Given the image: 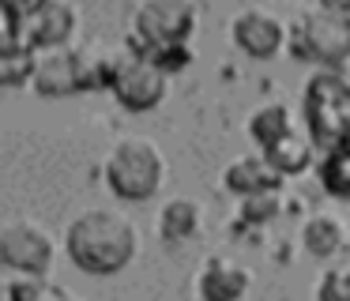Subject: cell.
<instances>
[{
	"mask_svg": "<svg viewBox=\"0 0 350 301\" xmlns=\"http://www.w3.org/2000/svg\"><path fill=\"white\" fill-rule=\"evenodd\" d=\"M245 290H249V271L234 256L215 252L200 263L196 293L204 301H237V298H245Z\"/></svg>",
	"mask_w": 350,
	"mask_h": 301,
	"instance_id": "cell-11",
	"label": "cell"
},
{
	"mask_svg": "<svg viewBox=\"0 0 350 301\" xmlns=\"http://www.w3.org/2000/svg\"><path fill=\"white\" fill-rule=\"evenodd\" d=\"M317 298L320 301H350V267L327 271L317 286Z\"/></svg>",
	"mask_w": 350,
	"mask_h": 301,
	"instance_id": "cell-22",
	"label": "cell"
},
{
	"mask_svg": "<svg viewBox=\"0 0 350 301\" xmlns=\"http://www.w3.org/2000/svg\"><path fill=\"white\" fill-rule=\"evenodd\" d=\"M0 263L23 275H46L53 263V237L34 218H12L0 226Z\"/></svg>",
	"mask_w": 350,
	"mask_h": 301,
	"instance_id": "cell-7",
	"label": "cell"
},
{
	"mask_svg": "<svg viewBox=\"0 0 350 301\" xmlns=\"http://www.w3.org/2000/svg\"><path fill=\"white\" fill-rule=\"evenodd\" d=\"M301 109L317 150H332L350 143V83L339 72L324 68L320 75H312L305 83Z\"/></svg>",
	"mask_w": 350,
	"mask_h": 301,
	"instance_id": "cell-3",
	"label": "cell"
},
{
	"mask_svg": "<svg viewBox=\"0 0 350 301\" xmlns=\"http://www.w3.org/2000/svg\"><path fill=\"white\" fill-rule=\"evenodd\" d=\"M31 87L46 98H64V94H79L87 90V64H83V49L64 45H46L34 49V75Z\"/></svg>",
	"mask_w": 350,
	"mask_h": 301,
	"instance_id": "cell-8",
	"label": "cell"
},
{
	"mask_svg": "<svg viewBox=\"0 0 350 301\" xmlns=\"http://www.w3.org/2000/svg\"><path fill=\"white\" fill-rule=\"evenodd\" d=\"M12 4H16L19 12H23V8H34V4H42V0H12Z\"/></svg>",
	"mask_w": 350,
	"mask_h": 301,
	"instance_id": "cell-25",
	"label": "cell"
},
{
	"mask_svg": "<svg viewBox=\"0 0 350 301\" xmlns=\"http://www.w3.org/2000/svg\"><path fill=\"white\" fill-rule=\"evenodd\" d=\"M72 30H76V12L64 0H42L34 8H23V15H19V45H27V49L64 45Z\"/></svg>",
	"mask_w": 350,
	"mask_h": 301,
	"instance_id": "cell-9",
	"label": "cell"
},
{
	"mask_svg": "<svg viewBox=\"0 0 350 301\" xmlns=\"http://www.w3.org/2000/svg\"><path fill=\"white\" fill-rule=\"evenodd\" d=\"M290 49L297 60L339 68L342 60H350V12L320 4L317 12L301 15L290 30Z\"/></svg>",
	"mask_w": 350,
	"mask_h": 301,
	"instance_id": "cell-4",
	"label": "cell"
},
{
	"mask_svg": "<svg viewBox=\"0 0 350 301\" xmlns=\"http://www.w3.org/2000/svg\"><path fill=\"white\" fill-rule=\"evenodd\" d=\"M64 245H68V256L79 271H87V275H117L136 256L139 233L132 226V218H124L121 211L94 207V211H83L68 226Z\"/></svg>",
	"mask_w": 350,
	"mask_h": 301,
	"instance_id": "cell-1",
	"label": "cell"
},
{
	"mask_svg": "<svg viewBox=\"0 0 350 301\" xmlns=\"http://www.w3.org/2000/svg\"><path fill=\"white\" fill-rule=\"evenodd\" d=\"M226 188L234 196H249V192H264V188H282V173L271 166V158L260 150V155H245L237 162L226 166L222 173Z\"/></svg>",
	"mask_w": 350,
	"mask_h": 301,
	"instance_id": "cell-12",
	"label": "cell"
},
{
	"mask_svg": "<svg viewBox=\"0 0 350 301\" xmlns=\"http://www.w3.org/2000/svg\"><path fill=\"white\" fill-rule=\"evenodd\" d=\"M196 27L192 0H144L132 19V49H147L159 42H189Z\"/></svg>",
	"mask_w": 350,
	"mask_h": 301,
	"instance_id": "cell-6",
	"label": "cell"
},
{
	"mask_svg": "<svg viewBox=\"0 0 350 301\" xmlns=\"http://www.w3.org/2000/svg\"><path fill=\"white\" fill-rule=\"evenodd\" d=\"M166 79H170V72H162L147 53L124 49V53H117V60H113L109 90H113V98L124 109L144 113V109H154V105L166 98Z\"/></svg>",
	"mask_w": 350,
	"mask_h": 301,
	"instance_id": "cell-5",
	"label": "cell"
},
{
	"mask_svg": "<svg viewBox=\"0 0 350 301\" xmlns=\"http://www.w3.org/2000/svg\"><path fill=\"white\" fill-rule=\"evenodd\" d=\"M324 8H335V12H350V0H320Z\"/></svg>",
	"mask_w": 350,
	"mask_h": 301,
	"instance_id": "cell-24",
	"label": "cell"
},
{
	"mask_svg": "<svg viewBox=\"0 0 350 301\" xmlns=\"http://www.w3.org/2000/svg\"><path fill=\"white\" fill-rule=\"evenodd\" d=\"M8 293H12V298H27V301H61V298H68V290L57 286V283H49L46 275L19 278V283L8 286Z\"/></svg>",
	"mask_w": 350,
	"mask_h": 301,
	"instance_id": "cell-21",
	"label": "cell"
},
{
	"mask_svg": "<svg viewBox=\"0 0 350 301\" xmlns=\"http://www.w3.org/2000/svg\"><path fill=\"white\" fill-rule=\"evenodd\" d=\"M200 218H204V211H200L196 200H189V196L166 200V203H162V211H159V233H162V241H170V245L189 241L192 233L200 230Z\"/></svg>",
	"mask_w": 350,
	"mask_h": 301,
	"instance_id": "cell-14",
	"label": "cell"
},
{
	"mask_svg": "<svg viewBox=\"0 0 350 301\" xmlns=\"http://www.w3.org/2000/svg\"><path fill=\"white\" fill-rule=\"evenodd\" d=\"M139 53H147V57H151L154 64L162 68V72H170V75L192 64V45H189V42H159V45H147V49H139Z\"/></svg>",
	"mask_w": 350,
	"mask_h": 301,
	"instance_id": "cell-20",
	"label": "cell"
},
{
	"mask_svg": "<svg viewBox=\"0 0 350 301\" xmlns=\"http://www.w3.org/2000/svg\"><path fill=\"white\" fill-rule=\"evenodd\" d=\"M230 34H234V45L245 53V57L267 60L286 45L290 30H286V23H282L275 12H267V8H245V12H237Z\"/></svg>",
	"mask_w": 350,
	"mask_h": 301,
	"instance_id": "cell-10",
	"label": "cell"
},
{
	"mask_svg": "<svg viewBox=\"0 0 350 301\" xmlns=\"http://www.w3.org/2000/svg\"><path fill=\"white\" fill-rule=\"evenodd\" d=\"M282 211L279 188H264V192H249L241 196V207H237V218L241 222H271Z\"/></svg>",
	"mask_w": 350,
	"mask_h": 301,
	"instance_id": "cell-19",
	"label": "cell"
},
{
	"mask_svg": "<svg viewBox=\"0 0 350 301\" xmlns=\"http://www.w3.org/2000/svg\"><path fill=\"white\" fill-rule=\"evenodd\" d=\"M166 181V158H162L159 143L147 135H124L113 143L106 158V185L113 196L129 203H144Z\"/></svg>",
	"mask_w": 350,
	"mask_h": 301,
	"instance_id": "cell-2",
	"label": "cell"
},
{
	"mask_svg": "<svg viewBox=\"0 0 350 301\" xmlns=\"http://www.w3.org/2000/svg\"><path fill=\"white\" fill-rule=\"evenodd\" d=\"M260 150L271 158V166L282 173V177H290V173L309 170L317 143H312V135H305V132H297V128H290V132H282L275 143H267V147H260Z\"/></svg>",
	"mask_w": 350,
	"mask_h": 301,
	"instance_id": "cell-13",
	"label": "cell"
},
{
	"mask_svg": "<svg viewBox=\"0 0 350 301\" xmlns=\"http://www.w3.org/2000/svg\"><path fill=\"white\" fill-rule=\"evenodd\" d=\"M342 237H347V230H342V222L335 215H312L309 222L301 226V245L309 256H332L342 248Z\"/></svg>",
	"mask_w": 350,
	"mask_h": 301,
	"instance_id": "cell-15",
	"label": "cell"
},
{
	"mask_svg": "<svg viewBox=\"0 0 350 301\" xmlns=\"http://www.w3.org/2000/svg\"><path fill=\"white\" fill-rule=\"evenodd\" d=\"M290 128H294V120H290V109L282 102H271V105H264V109H256L249 120V135L256 140V147L275 143L282 132H290Z\"/></svg>",
	"mask_w": 350,
	"mask_h": 301,
	"instance_id": "cell-17",
	"label": "cell"
},
{
	"mask_svg": "<svg viewBox=\"0 0 350 301\" xmlns=\"http://www.w3.org/2000/svg\"><path fill=\"white\" fill-rule=\"evenodd\" d=\"M34 75V49L27 45H12L0 49V87H23Z\"/></svg>",
	"mask_w": 350,
	"mask_h": 301,
	"instance_id": "cell-18",
	"label": "cell"
},
{
	"mask_svg": "<svg viewBox=\"0 0 350 301\" xmlns=\"http://www.w3.org/2000/svg\"><path fill=\"white\" fill-rule=\"evenodd\" d=\"M320 185H324V192L335 196V200H350V143L324 150V162H320Z\"/></svg>",
	"mask_w": 350,
	"mask_h": 301,
	"instance_id": "cell-16",
	"label": "cell"
},
{
	"mask_svg": "<svg viewBox=\"0 0 350 301\" xmlns=\"http://www.w3.org/2000/svg\"><path fill=\"white\" fill-rule=\"evenodd\" d=\"M19 8L12 0H0V49H12L19 45Z\"/></svg>",
	"mask_w": 350,
	"mask_h": 301,
	"instance_id": "cell-23",
	"label": "cell"
}]
</instances>
